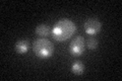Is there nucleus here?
I'll return each instance as SVG.
<instances>
[{
  "label": "nucleus",
  "instance_id": "nucleus-8",
  "mask_svg": "<svg viewBox=\"0 0 122 81\" xmlns=\"http://www.w3.org/2000/svg\"><path fill=\"white\" fill-rule=\"evenodd\" d=\"M86 46H87V49L89 50H91V51H95L98 47V40L94 37L90 38L86 42Z\"/></svg>",
  "mask_w": 122,
  "mask_h": 81
},
{
  "label": "nucleus",
  "instance_id": "nucleus-4",
  "mask_svg": "<svg viewBox=\"0 0 122 81\" xmlns=\"http://www.w3.org/2000/svg\"><path fill=\"white\" fill-rule=\"evenodd\" d=\"M102 29V24L98 18H89L85 22V30L89 36H96L98 33H100Z\"/></svg>",
  "mask_w": 122,
  "mask_h": 81
},
{
  "label": "nucleus",
  "instance_id": "nucleus-3",
  "mask_svg": "<svg viewBox=\"0 0 122 81\" xmlns=\"http://www.w3.org/2000/svg\"><path fill=\"white\" fill-rule=\"evenodd\" d=\"M83 51H85V38L81 36L75 37L69 45L70 54L74 56H79L83 53Z\"/></svg>",
  "mask_w": 122,
  "mask_h": 81
},
{
  "label": "nucleus",
  "instance_id": "nucleus-1",
  "mask_svg": "<svg viewBox=\"0 0 122 81\" xmlns=\"http://www.w3.org/2000/svg\"><path fill=\"white\" fill-rule=\"evenodd\" d=\"M76 26L73 21L68 18H62L56 22L52 30V36L57 42H65L73 36Z\"/></svg>",
  "mask_w": 122,
  "mask_h": 81
},
{
  "label": "nucleus",
  "instance_id": "nucleus-5",
  "mask_svg": "<svg viewBox=\"0 0 122 81\" xmlns=\"http://www.w3.org/2000/svg\"><path fill=\"white\" fill-rule=\"evenodd\" d=\"M30 49V43L28 40H20L17 41V43L15 44V51H16L18 54H25L28 53Z\"/></svg>",
  "mask_w": 122,
  "mask_h": 81
},
{
  "label": "nucleus",
  "instance_id": "nucleus-2",
  "mask_svg": "<svg viewBox=\"0 0 122 81\" xmlns=\"http://www.w3.org/2000/svg\"><path fill=\"white\" fill-rule=\"evenodd\" d=\"M33 51L40 59H49L54 53V46L49 40L38 38L33 44Z\"/></svg>",
  "mask_w": 122,
  "mask_h": 81
},
{
  "label": "nucleus",
  "instance_id": "nucleus-6",
  "mask_svg": "<svg viewBox=\"0 0 122 81\" xmlns=\"http://www.w3.org/2000/svg\"><path fill=\"white\" fill-rule=\"evenodd\" d=\"M36 33L41 38L48 37L50 33V28L47 24H40L36 28Z\"/></svg>",
  "mask_w": 122,
  "mask_h": 81
},
{
  "label": "nucleus",
  "instance_id": "nucleus-7",
  "mask_svg": "<svg viewBox=\"0 0 122 81\" xmlns=\"http://www.w3.org/2000/svg\"><path fill=\"white\" fill-rule=\"evenodd\" d=\"M85 70V67H83V64L81 61H74L73 64L71 66V71L74 75H81Z\"/></svg>",
  "mask_w": 122,
  "mask_h": 81
}]
</instances>
